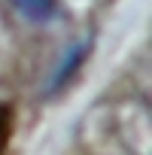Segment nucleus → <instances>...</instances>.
<instances>
[{
  "mask_svg": "<svg viewBox=\"0 0 152 155\" xmlns=\"http://www.w3.org/2000/svg\"><path fill=\"white\" fill-rule=\"evenodd\" d=\"M15 6L34 21H49L55 15V0H15Z\"/></svg>",
  "mask_w": 152,
  "mask_h": 155,
  "instance_id": "f03ea898",
  "label": "nucleus"
},
{
  "mask_svg": "<svg viewBox=\"0 0 152 155\" xmlns=\"http://www.w3.org/2000/svg\"><path fill=\"white\" fill-rule=\"evenodd\" d=\"M85 52H88V46H73L70 49V55L64 58V64L55 70V76H52V82H49V91H58V88H64L67 85V79L79 70V64H82V58H85Z\"/></svg>",
  "mask_w": 152,
  "mask_h": 155,
  "instance_id": "f257e3e1",
  "label": "nucleus"
}]
</instances>
